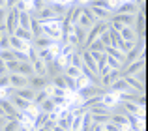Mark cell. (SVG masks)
Segmentation results:
<instances>
[{
  "instance_id": "cell-1",
  "label": "cell",
  "mask_w": 148,
  "mask_h": 131,
  "mask_svg": "<svg viewBox=\"0 0 148 131\" xmlns=\"http://www.w3.org/2000/svg\"><path fill=\"white\" fill-rule=\"evenodd\" d=\"M96 17L92 15V11H90V8H83V11H81V17H79V21H77V26H81L83 30H90L92 26L96 25Z\"/></svg>"
},
{
  "instance_id": "cell-2",
  "label": "cell",
  "mask_w": 148,
  "mask_h": 131,
  "mask_svg": "<svg viewBox=\"0 0 148 131\" xmlns=\"http://www.w3.org/2000/svg\"><path fill=\"white\" fill-rule=\"evenodd\" d=\"M79 96H81V99H84V101H88V99H92V98H96V96H103V88L101 86H84V88H81L79 90Z\"/></svg>"
},
{
  "instance_id": "cell-3",
  "label": "cell",
  "mask_w": 148,
  "mask_h": 131,
  "mask_svg": "<svg viewBox=\"0 0 148 131\" xmlns=\"http://www.w3.org/2000/svg\"><path fill=\"white\" fill-rule=\"evenodd\" d=\"M8 79H10V86L15 88V90L28 86V77H23V75H19V73H10Z\"/></svg>"
},
{
  "instance_id": "cell-4",
  "label": "cell",
  "mask_w": 148,
  "mask_h": 131,
  "mask_svg": "<svg viewBox=\"0 0 148 131\" xmlns=\"http://www.w3.org/2000/svg\"><path fill=\"white\" fill-rule=\"evenodd\" d=\"M47 83H49V79L47 77H38V75H32V77H28V86L32 88L34 92H40V90H43L45 86H47Z\"/></svg>"
},
{
  "instance_id": "cell-5",
  "label": "cell",
  "mask_w": 148,
  "mask_h": 131,
  "mask_svg": "<svg viewBox=\"0 0 148 131\" xmlns=\"http://www.w3.org/2000/svg\"><path fill=\"white\" fill-rule=\"evenodd\" d=\"M143 69H145V60H137V62H133V64H130L127 66L126 69H124V77H133L135 73H139V71H143Z\"/></svg>"
},
{
  "instance_id": "cell-6",
  "label": "cell",
  "mask_w": 148,
  "mask_h": 131,
  "mask_svg": "<svg viewBox=\"0 0 148 131\" xmlns=\"http://www.w3.org/2000/svg\"><path fill=\"white\" fill-rule=\"evenodd\" d=\"M54 17H56V15L53 13V10H51L49 2H47V6H45V8H43L41 11H38V21H40V25H45V23L53 21Z\"/></svg>"
},
{
  "instance_id": "cell-7",
  "label": "cell",
  "mask_w": 148,
  "mask_h": 131,
  "mask_svg": "<svg viewBox=\"0 0 148 131\" xmlns=\"http://www.w3.org/2000/svg\"><path fill=\"white\" fill-rule=\"evenodd\" d=\"M13 96H17V98L25 99V101H28V103H32V101H34V96H36V92H34L30 86H26V88H19V90H15Z\"/></svg>"
},
{
  "instance_id": "cell-8",
  "label": "cell",
  "mask_w": 148,
  "mask_h": 131,
  "mask_svg": "<svg viewBox=\"0 0 148 131\" xmlns=\"http://www.w3.org/2000/svg\"><path fill=\"white\" fill-rule=\"evenodd\" d=\"M10 103L19 111V113H25V111L30 109V103L25 101V99H21V98H17V96H11V98H10Z\"/></svg>"
},
{
  "instance_id": "cell-9",
  "label": "cell",
  "mask_w": 148,
  "mask_h": 131,
  "mask_svg": "<svg viewBox=\"0 0 148 131\" xmlns=\"http://www.w3.org/2000/svg\"><path fill=\"white\" fill-rule=\"evenodd\" d=\"M30 34H32V40H38V38L43 36V30H41V25L38 19L32 17V21H30Z\"/></svg>"
},
{
  "instance_id": "cell-10",
  "label": "cell",
  "mask_w": 148,
  "mask_h": 131,
  "mask_svg": "<svg viewBox=\"0 0 148 131\" xmlns=\"http://www.w3.org/2000/svg\"><path fill=\"white\" fill-rule=\"evenodd\" d=\"M137 4H133V2H127V4H124V6H118L116 8V11H118L120 15H135V11H137Z\"/></svg>"
},
{
  "instance_id": "cell-11",
  "label": "cell",
  "mask_w": 148,
  "mask_h": 131,
  "mask_svg": "<svg viewBox=\"0 0 148 131\" xmlns=\"http://www.w3.org/2000/svg\"><path fill=\"white\" fill-rule=\"evenodd\" d=\"M32 43H34V49H36V51H41V49H49L51 45H53V40L41 36V38H38V40H34Z\"/></svg>"
},
{
  "instance_id": "cell-12",
  "label": "cell",
  "mask_w": 148,
  "mask_h": 131,
  "mask_svg": "<svg viewBox=\"0 0 148 131\" xmlns=\"http://www.w3.org/2000/svg\"><path fill=\"white\" fill-rule=\"evenodd\" d=\"M13 36L17 38V40H21V41H26V43H30V41H34L32 40V34H30V30H23V28H15V32H13Z\"/></svg>"
},
{
  "instance_id": "cell-13",
  "label": "cell",
  "mask_w": 148,
  "mask_h": 131,
  "mask_svg": "<svg viewBox=\"0 0 148 131\" xmlns=\"http://www.w3.org/2000/svg\"><path fill=\"white\" fill-rule=\"evenodd\" d=\"M118 36L122 38V41H137V36H135V32H133L131 28H127V26H124V28L120 30Z\"/></svg>"
},
{
  "instance_id": "cell-14",
  "label": "cell",
  "mask_w": 148,
  "mask_h": 131,
  "mask_svg": "<svg viewBox=\"0 0 148 131\" xmlns=\"http://www.w3.org/2000/svg\"><path fill=\"white\" fill-rule=\"evenodd\" d=\"M32 71H34V75H38V77H47V69H45V64L41 62V60L32 62Z\"/></svg>"
},
{
  "instance_id": "cell-15",
  "label": "cell",
  "mask_w": 148,
  "mask_h": 131,
  "mask_svg": "<svg viewBox=\"0 0 148 131\" xmlns=\"http://www.w3.org/2000/svg\"><path fill=\"white\" fill-rule=\"evenodd\" d=\"M10 49H11V51H23V53L26 51V47H25V41L17 40L15 36H10Z\"/></svg>"
},
{
  "instance_id": "cell-16",
  "label": "cell",
  "mask_w": 148,
  "mask_h": 131,
  "mask_svg": "<svg viewBox=\"0 0 148 131\" xmlns=\"http://www.w3.org/2000/svg\"><path fill=\"white\" fill-rule=\"evenodd\" d=\"M109 122L114 124V126H118V128H124V126L127 124L126 114H111V116H109Z\"/></svg>"
},
{
  "instance_id": "cell-17",
  "label": "cell",
  "mask_w": 148,
  "mask_h": 131,
  "mask_svg": "<svg viewBox=\"0 0 148 131\" xmlns=\"http://www.w3.org/2000/svg\"><path fill=\"white\" fill-rule=\"evenodd\" d=\"M17 73H19V75H23V77H32V75H34V71H32V64H30V62L19 64Z\"/></svg>"
},
{
  "instance_id": "cell-18",
  "label": "cell",
  "mask_w": 148,
  "mask_h": 131,
  "mask_svg": "<svg viewBox=\"0 0 148 131\" xmlns=\"http://www.w3.org/2000/svg\"><path fill=\"white\" fill-rule=\"evenodd\" d=\"M105 55L111 56V58H114V60H118V62H124V55L114 47H105Z\"/></svg>"
},
{
  "instance_id": "cell-19",
  "label": "cell",
  "mask_w": 148,
  "mask_h": 131,
  "mask_svg": "<svg viewBox=\"0 0 148 131\" xmlns=\"http://www.w3.org/2000/svg\"><path fill=\"white\" fill-rule=\"evenodd\" d=\"M47 99H49V92H47V90H40V92H36V96H34V101H32V103L40 107L41 103L47 101Z\"/></svg>"
},
{
  "instance_id": "cell-20",
  "label": "cell",
  "mask_w": 148,
  "mask_h": 131,
  "mask_svg": "<svg viewBox=\"0 0 148 131\" xmlns=\"http://www.w3.org/2000/svg\"><path fill=\"white\" fill-rule=\"evenodd\" d=\"M111 88H112V90H116V92H122V94H124V92H126V94L130 92V86L126 84V81H124V79H118L116 83H112Z\"/></svg>"
},
{
  "instance_id": "cell-21",
  "label": "cell",
  "mask_w": 148,
  "mask_h": 131,
  "mask_svg": "<svg viewBox=\"0 0 148 131\" xmlns=\"http://www.w3.org/2000/svg\"><path fill=\"white\" fill-rule=\"evenodd\" d=\"M122 79L126 81V84H127V86H133V88H135L137 92H141V94H145V86H143L141 83H137V81H135L133 77H122Z\"/></svg>"
},
{
  "instance_id": "cell-22",
  "label": "cell",
  "mask_w": 148,
  "mask_h": 131,
  "mask_svg": "<svg viewBox=\"0 0 148 131\" xmlns=\"http://www.w3.org/2000/svg\"><path fill=\"white\" fill-rule=\"evenodd\" d=\"M86 51H88V53H105V45L101 43L99 40H96V41H92V43L88 45Z\"/></svg>"
},
{
  "instance_id": "cell-23",
  "label": "cell",
  "mask_w": 148,
  "mask_h": 131,
  "mask_svg": "<svg viewBox=\"0 0 148 131\" xmlns=\"http://www.w3.org/2000/svg\"><path fill=\"white\" fill-rule=\"evenodd\" d=\"M88 4H90V8H101V10L112 11V6L109 2H105V0H92V2H88Z\"/></svg>"
},
{
  "instance_id": "cell-24",
  "label": "cell",
  "mask_w": 148,
  "mask_h": 131,
  "mask_svg": "<svg viewBox=\"0 0 148 131\" xmlns=\"http://www.w3.org/2000/svg\"><path fill=\"white\" fill-rule=\"evenodd\" d=\"M53 84H54V88L66 90V77H64V73H60V75L54 77V79H53Z\"/></svg>"
},
{
  "instance_id": "cell-25",
  "label": "cell",
  "mask_w": 148,
  "mask_h": 131,
  "mask_svg": "<svg viewBox=\"0 0 148 131\" xmlns=\"http://www.w3.org/2000/svg\"><path fill=\"white\" fill-rule=\"evenodd\" d=\"M19 128H21V126H19V120H8L6 124H4V128H2V131H19Z\"/></svg>"
},
{
  "instance_id": "cell-26",
  "label": "cell",
  "mask_w": 148,
  "mask_h": 131,
  "mask_svg": "<svg viewBox=\"0 0 148 131\" xmlns=\"http://www.w3.org/2000/svg\"><path fill=\"white\" fill-rule=\"evenodd\" d=\"M109 116L111 114H90L92 124H99V126H103V122H109Z\"/></svg>"
},
{
  "instance_id": "cell-27",
  "label": "cell",
  "mask_w": 148,
  "mask_h": 131,
  "mask_svg": "<svg viewBox=\"0 0 148 131\" xmlns=\"http://www.w3.org/2000/svg\"><path fill=\"white\" fill-rule=\"evenodd\" d=\"M90 114H109V107L103 105V103H99V105H94L90 109Z\"/></svg>"
},
{
  "instance_id": "cell-28",
  "label": "cell",
  "mask_w": 148,
  "mask_h": 131,
  "mask_svg": "<svg viewBox=\"0 0 148 131\" xmlns=\"http://www.w3.org/2000/svg\"><path fill=\"white\" fill-rule=\"evenodd\" d=\"M64 75H66V77H71V79H77V77L81 75V71H79L77 68H73V66H66Z\"/></svg>"
},
{
  "instance_id": "cell-29",
  "label": "cell",
  "mask_w": 148,
  "mask_h": 131,
  "mask_svg": "<svg viewBox=\"0 0 148 131\" xmlns=\"http://www.w3.org/2000/svg\"><path fill=\"white\" fill-rule=\"evenodd\" d=\"M40 107H41V111H43L45 114H49V113H53V111H54V103L51 101V99H47V101H43Z\"/></svg>"
},
{
  "instance_id": "cell-30",
  "label": "cell",
  "mask_w": 148,
  "mask_h": 131,
  "mask_svg": "<svg viewBox=\"0 0 148 131\" xmlns=\"http://www.w3.org/2000/svg\"><path fill=\"white\" fill-rule=\"evenodd\" d=\"M19 69V62L17 60H10V62H6V71L8 73H17Z\"/></svg>"
},
{
  "instance_id": "cell-31",
  "label": "cell",
  "mask_w": 148,
  "mask_h": 131,
  "mask_svg": "<svg viewBox=\"0 0 148 131\" xmlns=\"http://www.w3.org/2000/svg\"><path fill=\"white\" fill-rule=\"evenodd\" d=\"M0 51H11L10 49V36L0 38Z\"/></svg>"
},
{
  "instance_id": "cell-32",
  "label": "cell",
  "mask_w": 148,
  "mask_h": 131,
  "mask_svg": "<svg viewBox=\"0 0 148 131\" xmlns=\"http://www.w3.org/2000/svg\"><path fill=\"white\" fill-rule=\"evenodd\" d=\"M0 60H2V62L15 60V58H13V51H0Z\"/></svg>"
},
{
  "instance_id": "cell-33",
  "label": "cell",
  "mask_w": 148,
  "mask_h": 131,
  "mask_svg": "<svg viewBox=\"0 0 148 131\" xmlns=\"http://www.w3.org/2000/svg\"><path fill=\"white\" fill-rule=\"evenodd\" d=\"M64 77H66V75H64ZM66 88H71V90H77L75 79H71V77H66Z\"/></svg>"
},
{
  "instance_id": "cell-34",
  "label": "cell",
  "mask_w": 148,
  "mask_h": 131,
  "mask_svg": "<svg viewBox=\"0 0 148 131\" xmlns=\"http://www.w3.org/2000/svg\"><path fill=\"white\" fill-rule=\"evenodd\" d=\"M103 131H122V128H118L114 124H103Z\"/></svg>"
},
{
  "instance_id": "cell-35",
  "label": "cell",
  "mask_w": 148,
  "mask_h": 131,
  "mask_svg": "<svg viewBox=\"0 0 148 131\" xmlns=\"http://www.w3.org/2000/svg\"><path fill=\"white\" fill-rule=\"evenodd\" d=\"M10 86V79L8 75H0V88H8Z\"/></svg>"
},
{
  "instance_id": "cell-36",
  "label": "cell",
  "mask_w": 148,
  "mask_h": 131,
  "mask_svg": "<svg viewBox=\"0 0 148 131\" xmlns=\"http://www.w3.org/2000/svg\"><path fill=\"white\" fill-rule=\"evenodd\" d=\"M53 96H56V98H64V96H66V90H60V88H54V90H53Z\"/></svg>"
},
{
  "instance_id": "cell-37",
  "label": "cell",
  "mask_w": 148,
  "mask_h": 131,
  "mask_svg": "<svg viewBox=\"0 0 148 131\" xmlns=\"http://www.w3.org/2000/svg\"><path fill=\"white\" fill-rule=\"evenodd\" d=\"M90 131H103V126H99V124H92V126H90Z\"/></svg>"
},
{
  "instance_id": "cell-38",
  "label": "cell",
  "mask_w": 148,
  "mask_h": 131,
  "mask_svg": "<svg viewBox=\"0 0 148 131\" xmlns=\"http://www.w3.org/2000/svg\"><path fill=\"white\" fill-rule=\"evenodd\" d=\"M6 122H8V116H0V131H2V128H4Z\"/></svg>"
},
{
  "instance_id": "cell-39",
  "label": "cell",
  "mask_w": 148,
  "mask_h": 131,
  "mask_svg": "<svg viewBox=\"0 0 148 131\" xmlns=\"http://www.w3.org/2000/svg\"><path fill=\"white\" fill-rule=\"evenodd\" d=\"M19 131H28V129H25V128H19Z\"/></svg>"
},
{
  "instance_id": "cell-40",
  "label": "cell",
  "mask_w": 148,
  "mask_h": 131,
  "mask_svg": "<svg viewBox=\"0 0 148 131\" xmlns=\"http://www.w3.org/2000/svg\"><path fill=\"white\" fill-rule=\"evenodd\" d=\"M0 38H2V34H0Z\"/></svg>"
},
{
  "instance_id": "cell-41",
  "label": "cell",
  "mask_w": 148,
  "mask_h": 131,
  "mask_svg": "<svg viewBox=\"0 0 148 131\" xmlns=\"http://www.w3.org/2000/svg\"><path fill=\"white\" fill-rule=\"evenodd\" d=\"M32 131H36V129H32Z\"/></svg>"
},
{
  "instance_id": "cell-42",
  "label": "cell",
  "mask_w": 148,
  "mask_h": 131,
  "mask_svg": "<svg viewBox=\"0 0 148 131\" xmlns=\"http://www.w3.org/2000/svg\"><path fill=\"white\" fill-rule=\"evenodd\" d=\"M69 131H71V129H69Z\"/></svg>"
}]
</instances>
